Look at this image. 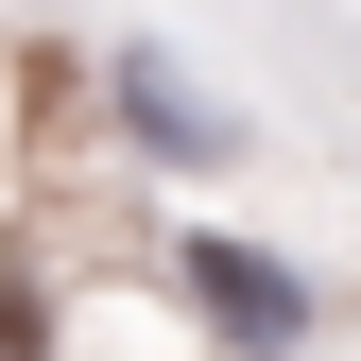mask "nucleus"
<instances>
[{
    "instance_id": "f257e3e1",
    "label": "nucleus",
    "mask_w": 361,
    "mask_h": 361,
    "mask_svg": "<svg viewBox=\"0 0 361 361\" xmlns=\"http://www.w3.org/2000/svg\"><path fill=\"white\" fill-rule=\"evenodd\" d=\"M190 293H207V327L241 361H293V327H310V276L258 258V241H190Z\"/></svg>"
}]
</instances>
